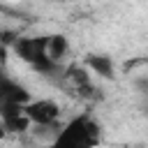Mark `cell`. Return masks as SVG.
Listing matches in <instances>:
<instances>
[{"instance_id":"1","label":"cell","mask_w":148,"mask_h":148,"mask_svg":"<svg viewBox=\"0 0 148 148\" xmlns=\"http://www.w3.org/2000/svg\"><path fill=\"white\" fill-rule=\"evenodd\" d=\"M99 136H102L99 123L90 113H79L65 127H60V132L56 136V146H62V148H90V146L99 143Z\"/></svg>"},{"instance_id":"2","label":"cell","mask_w":148,"mask_h":148,"mask_svg":"<svg viewBox=\"0 0 148 148\" xmlns=\"http://www.w3.org/2000/svg\"><path fill=\"white\" fill-rule=\"evenodd\" d=\"M12 51L28 62L32 69L39 74H53L60 69L49 56H46V35H32V37H14L12 39Z\"/></svg>"},{"instance_id":"3","label":"cell","mask_w":148,"mask_h":148,"mask_svg":"<svg viewBox=\"0 0 148 148\" xmlns=\"http://www.w3.org/2000/svg\"><path fill=\"white\" fill-rule=\"evenodd\" d=\"M62 81H65V88L76 97L92 99L97 95V86H95L92 74L86 65H67L62 69Z\"/></svg>"},{"instance_id":"4","label":"cell","mask_w":148,"mask_h":148,"mask_svg":"<svg viewBox=\"0 0 148 148\" xmlns=\"http://www.w3.org/2000/svg\"><path fill=\"white\" fill-rule=\"evenodd\" d=\"M30 125L37 127H58L60 120V104L53 99H28L23 106Z\"/></svg>"},{"instance_id":"5","label":"cell","mask_w":148,"mask_h":148,"mask_svg":"<svg viewBox=\"0 0 148 148\" xmlns=\"http://www.w3.org/2000/svg\"><path fill=\"white\" fill-rule=\"evenodd\" d=\"M28 99H30V92L25 86H21L7 74H0V113L16 106H25Z\"/></svg>"},{"instance_id":"6","label":"cell","mask_w":148,"mask_h":148,"mask_svg":"<svg viewBox=\"0 0 148 148\" xmlns=\"http://www.w3.org/2000/svg\"><path fill=\"white\" fill-rule=\"evenodd\" d=\"M86 67L92 74L102 76V79H113L116 76V65H113L111 56H104V53H90L86 58Z\"/></svg>"},{"instance_id":"7","label":"cell","mask_w":148,"mask_h":148,"mask_svg":"<svg viewBox=\"0 0 148 148\" xmlns=\"http://www.w3.org/2000/svg\"><path fill=\"white\" fill-rule=\"evenodd\" d=\"M67 53H69V42L65 35H46V56L56 65H60Z\"/></svg>"},{"instance_id":"8","label":"cell","mask_w":148,"mask_h":148,"mask_svg":"<svg viewBox=\"0 0 148 148\" xmlns=\"http://www.w3.org/2000/svg\"><path fill=\"white\" fill-rule=\"evenodd\" d=\"M7 62H9V46L7 44H0V74H5Z\"/></svg>"},{"instance_id":"9","label":"cell","mask_w":148,"mask_h":148,"mask_svg":"<svg viewBox=\"0 0 148 148\" xmlns=\"http://www.w3.org/2000/svg\"><path fill=\"white\" fill-rule=\"evenodd\" d=\"M53 2H62V0H53Z\"/></svg>"}]
</instances>
